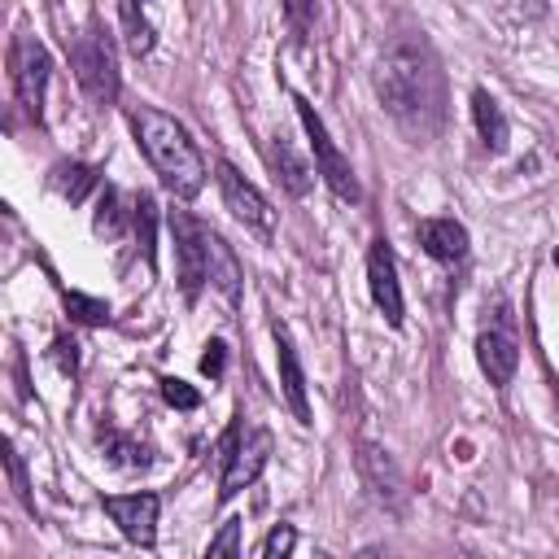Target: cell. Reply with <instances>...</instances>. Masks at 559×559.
<instances>
[{"label": "cell", "instance_id": "obj_24", "mask_svg": "<svg viewBox=\"0 0 559 559\" xmlns=\"http://www.w3.org/2000/svg\"><path fill=\"white\" fill-rule=\"evenodd\" d=\"M66 306H70V314L83 319V323H109V306H105V301H92V297H83V293H66Z\"/></svg>", "mask_w": 559, "mask_h": 559}, {"label": "cell", "instance_id": "obj_1", "mask_svg": "<svg viewBox=\"0 0 559 559\" xmlns=\"http://www.w3.org/2000/svg\"><path fill=\"white\" fill-rule=\"evenodd\" d=\"M376 96L384 114L411 135V144H428L441 122V74L424 44L397 39L376 61Z\"/></svg>", "mask_w": 559, "mask_h": 559}, {"label": "cell", "instance_id": "obj_13", "mask_svg": "<svg viewBox=\"0 0 559 559\" xmlns=\"http://www.w3.org/2000/svg\"><path fill=\"white\" fill-rule=\"evenodd\" d=\"M275 358H280V384H284V402L293 411L297 424H310V397H306V371L301 358L293 349V336L284 323H275Z\"/></svg>", "mask_w": 559, "mask_h": 559}, {"label": "cell", "instance_id": "obj_25", "mask_svg": "<svg viewBox=\"0 0 559 559\" xmlns=\"http://www.w3.org/2000/svg\"><path fill=\"white\" fill-rule=\"evenodd\" d=\"M293 546H297V528H293V524H275V528L266 533L262 559H288V555H293Z\"/></svg>", "mask_w": 559, "mask_h": 559}, {"label": "cell", "instance_id": "obj_15", "mask_svg": "<svg viewBox=\"0 0 559 559\" xmlns=\"http://www.w3.org/2000/svg\"><path fill=\"white\" fill-rule=\"evenodd\" d=\"M266 162H271V170H275V179H280V188H284L288 197H306V192H310L314 170H310L284 140H271V144H266Z\"/></svg>", "mask_w": 559, "mask_h": 559}, {"label": "cell", "instance_id": "obj_30", "mask_svg": "<svg viewBox=\"0 0 559 559\" xmlns=\"http://www.w3.org/2000/svg\"><path fill=\"white\" fill-rule=\"evenodd\" d=\"M314 559H332V555H328V550H314Z\"/></svg>", "mask_w": 559, "mask_h": 559}, {"label": "cell", "instance_id": "obj_5", "mask_svg": "<svg viewBox=\"0 0 559 559\" xmlns=\"http://www.w3.org/2000/svg\"><path fill=\"white\" fill-rule=\"evenodd\" d=\"M293 105H297V118H301L306 140H310V148H314V170L323 175V183H328L341 201H358V197H362V188H358V179H354V166H349V162H345V153L332 144V135H328L323 118L314 114V105H310L306 96H297Z\"/></svg>", "mask_w": 559, "mask_h": 559}, {"label": "cell", "instance_id": "obj_28", "mask_svg": "<svg viewBox=\"0 0 559 559\" xmlns=\"http://www.w3.org/2000/svg\"><path fill=\"white\" fill-rule=\"evenodd\" d=\"M201 371H205V376H214V380L223 376V341H210V345H205V358H201Z\"/></svg>", "mask_w": 559, "mask_h": 559}, {"label": "cell", "instance_id": "obj_7", "mask_svg": "<svg viewBox=\"0 0 559 559\" xmlns=\"http://www.w3.org/2000/svg\"><path fill=\"white\" fill-rule=\"evenodd\" d=\"M271 463V432L253 428L240 437V428H231L223 437V476H218V498H236L245 485H253L262 476V467Z\"/></svg>", "mask_w": 559, "mask_h": 559}, {"label": "cell", "instance_id": "obj_21", "mask_svg": "<svg viewBox=\"0 0 559 559\" xmlns=\"http://www.w3.org/2000/svg\"><path fill=\"white\" fill-rule=\"evenodd\" d=\"M153 223H157V205H153L148 192H140V197H135V223H131V227H135V236H140V253H144L148 266H153V258H157V253H153Z\"/></svg>", "mask_w": 559, "mask_h": 559}, {"label": "cell", "instance_id": "obj_27", "mask_svg": "<svg viewBox=\"0 0 559 559\" xmlns=\"http://www.w3.org/2000/svg\"><path fill=\"white\" fill-rule=\"evenodd\" d=\"M9 476H13V489H17L22 507H26V511H35V502H31V489H26V472H22V459H17V450H9Z\"/></svg>", "mask_w": 559, "mask_h": 559}, {"label": "cell", "instance_id": "obj_31", "mask_svg": "<svg viewBox=\"0 0 559 559\" xmlns=\"http://www.w3.org/2000/svg\"><path fill=\"white\" fill-rule=\"evenodd\" d=\"M555 266H559V249H555Z\"/></svg>", "mask_w": 559, "mask_h": 559}, {"label": "cell", "instance_id": "obj_6", "mask_svg": "<svg viewBox=\"0 0 559 559\" xmlns=\"http://www.w3.org/2000/svg\"><path fill=\"white\" fill-rule=\"evenodd\" d=\"M170 236H175L179 288H183L188 301H197L205 280H210V227L197 223L188 210H170Z\"/></svg>", "mask_w": 559, "mask_h": 559}, {"label": "cell", "instance_id": "obj_17", "mask_svg": "<svg viewBox=\"0 0 559 559\" xmlns=\"http://www.w3.org/2000/svg\"><path fill=\"white\" fill-rule=\"evenodd\" d=\"M472 118H476V131H480V140H485V148H507V135H511V127H507V114L498 109V100L485 92V87H476L472 92Z\"/></svg>", "mask_w": 559, "mask_h": 559}, {"label": "cell", "instance_id": "obj_29", "mask_svg": "<svg viewBox=\"0 0 559 559\" xmlns=\"http://www.w3.org/2000/svg\"><path fill=\"white\" fill-rule=\"evenodd\" d=\"M354 559H389V550H380V546H362Z\"/></svg>", "mask_w": 559, "mask_h": 559}, {"label": "cell", "instance_id": "obj_22", "mask_svg": "<svg viewBox=\"0 0 559 559\" xmlns=\"http://www.w3.org/2000/svg\"><path fill=\"white\" fill-rule=\"evenodd\" d=\"M100 441H105V450H109L122 467H148V450H144V445H135V441H127V437H118V432H100Z\"/></svg>", "mask_w": 559, "mask_h": 559}, {"label": "cell", "instance_id": "obj_11", "mask_svg": "<svg viewBox=\"0 0 559 559\" xmlns=\"http://www.w3.org/2000/svg\"><path fill=\"white\" fill-rule=\"evenodd\" d=\"M157 493H109L105 498V511L109 520L122 528L127 542L135 546H153L157 542Z\"/></svg>", "mask_w": 559, "mask_h": 559}, {"label": "cell", "instance_id": "obj_2", "mask_svg": "<svg viewBox=\"0 0 559 559\" xmlns=\"http://www.w3.org/2000/svg\"><path fill=\"white\" fill-rule=\"evenodd\" d=\"M131 127H135V140H140L148 166L157 170L162 188H166L170 197H179V201L197 197L201 183H205V162H201L197 144L188 140V131H183L170 114H162V109H153V105H140V109L131 114Z\"/></svg>", "mask_w": 559, "mask_h": 559}, {"label": "cell", "instance_id": "obj_23", "mask_svg": "<svg viewBox=\"0 0 559 559\" xmlns=\"http://www.w3.org/2000/svg\"><path fill=\"white\" fill-rule=\"evenodd\" d=\"M205 559H240V520H223V528L205 546Z\"/></svg>", "mask_w": 559, "mask_h": 559}, {"label": "cell", "instance_id": "obj_3", "mask_svg": "<svg viewBox=\"0 0 559 559\" xmlns=\"http://www.w3.org/2000/svg\"><path fill=\"white\" fill-rule=\"evenodd\" d=\"M70 44V70L83 87V96L105 109L118 100V57H114V39L100 26V17H87V26L79 35H66Z\"/></svg>", "mask_w": 559, "mask_h": 559}, {"label": "cell", "instance_id": "obj_9", "mask_svg": "<svg viewBox=\"0 0 559 559\" xmlns=\"http://www.w3.org/2000/svg\"><path fill=\"white\" fill-rule=\"evenodd\" d=\"M214 175H218V192H223V201H227V210L245 223V227H253V231H262V236H271L275 231V210L266 205V197L231 166V162H218L214 166Z\"/></svg>", "mask_w": 559, "mask_h": 559}, {"label": "cell", "instance_id": "obj_18", "mask_svg": "<svg viewBox=\"0 0 559 559\" xmlns=\"http://www.w3.org/2000/svg\"><path fill=\"white\" fill-rule=\"evenodd\" d=\"M127 223H135V197H127L118 188H105L100 201H96V231L100 236H122Z\"/></svg>", "mask_w": 559, "mask_h": 559}, {"label": "cell", "instance_id": "obj_26", "mask_svg": "<svg viewBox=\"0 0 559 559\" xmlns=\"http://www.w3.org/2000/svg\"><path fill=\"white\" fill-rule=\"evenodd\" d=\"M162 397L170 402V406H179V411H197L201 406V393L197 389H188L183 380H175V376H166L162 380Z\"/></svg>", "mask_w": 559, "mask_h": 559}, {"label": "cell", "instance_id": "obj_16", "mask_svg": "<svg viewBox=\"0 0 559 559\" xmlns=\"http://www.w3.org/2000/svg\"><path fill=\"white\" fill-rule=\"evenodd\" d=\"M240 262H236V253H231V245L218 236V231H210V284L236 306L240 301Z\"/></svg>", "mask_w": 559, "mask_h": 559}, {"label": "cell", "instance_id": "obj_20", "mask_svg": "<svg viewBox=\"0 0 559 559\" xmlns=\"http://www.w3.org/2000/svg\"><path fill=\"white\" fill-rule=\"evenodd\" d=\"M52 188L66 201H83L96 188V170L92 166H79V162H61V166H52Z\"/></svg>", "mask_w": 559, "mask_h": 559}, {"label": "cell", "instance_id": "obj_19", "mask_svg": "<svg viewBox=\"0 0 559 559\" xmlns=\"http://www.w3.org/2000/svg\"><path fill=\"white\" fill-rule=\"evenodd\" d=\"M118 22H122L127 52H131V57H148V52H153V44H157L148 13H144V9H135V4H122V9H118Z\"/></svg>", "mask_w": 559, "mask_h": 559}, {"label": "cell", "instance_id": "obj_8", "mask_svg": "<svg viewBox=\"0 0 559 559\" xmlns=\"http://www.w3.org/2000/svg\"><path fill=\"white\" fill-rule=\"evenodd\" d=\"M476 362L489 376V384H498V389L511 384V376L520 367V336H515V319H511L507 301L493 306V319L476 336Z\"/></svg>", "mask_w": 559, "mask_h": 559}, {"label": "cell", "instance_id": "obj_4", "mask_svg": "<svg viewBox=\"0 0 559 559\" xmlns=\"http://www.w3.org/2000/svg\"><path fill=\"white\" fill-rule=\"evenodd\" d=\"M48 74H52L48 48L39 39H31V35H13V44H9V79H13L17 109L35 127L44 122V87H48Z\"/></svg>", "mask_w": 559, "mask_h": 559}, {"label": "cell", "instance_id": "obj_12", "mask_svg": "<svg viewBox=\"0 0 559 559\" xmlns=\"http://www.w3.org/2000/svg\"><path fill=\"white\" fill-rule=\"evenodd\" d=\"M358 476H362V485L371 489L376 502H389V507L402 502V472H397V463L389 459L384 445L358 441Z\"/></svg>", "mask_w": 559, "mask_h": 559}, {"label": "cell", "instance_id": "obj_14", "mask_svg": "<svg viewBox=\"0 0 559 559\" xmlns=\"http://www.w3.org/2000/svg\"><path fill=\"white\" fill-rule=\"evenodd\" d=\"M415 236H419L424 253L437 262H463L467 258V227L454 218H424L415 227Z\"/></svg>", "mask_w": 559, "mask_h": 559}, {"label": "cell", "instance_id": "obj_10", "mask_svg": "<svg viewBox=\"0 0 559 559\" xmlns=\"http://www.w3.org/2000/svg\"><path fill=\"white\" fill-rule=\"evenodd\" d=\"M367 288H371V301L376 310L384 314L389 328H402V284H397V262H393V249L384 240H371L367 249Z\"/></svg>", "mask_w": 559, "mask_h": 559}]
</instances>
